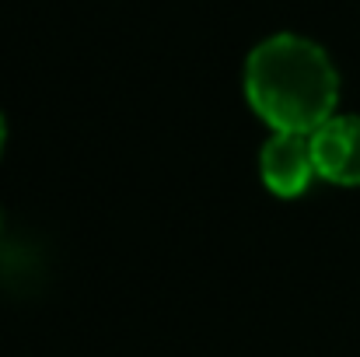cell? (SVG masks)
<instances>
[{"instance_id": "obj_3", "label": "cell", "mask_w": 360, "mask_h": 357, "mask_svg": "<svg viewBox=\"0 0 360 357\" xmlns=\"http://www.w3.org/2000/svg\"><path fill=\"white\" fill-rule=\"evenodd\" d=\"M319 179L333 186H360V116L336 113L311 133Z\"/></svg>"}, {"instance_id": "obj_2", "label": "cell", "mask_w": 360, "mask_h": 357, "mask_svg": "<svg viewBox=\"0 0 360 357\" xmlns=\"http://www.w3.org/2000/svg\"><path fill=\"white\" fill-rule=\"evenodd\" d=\"M259 175H262V186L276 200L304 196L311 179H319L315 158H311V137H304V133H269V140L259 151Z\"/></svg>"}, {"instance_id": "obj_4", "label": "cell", "mask_w": 360, "mask_h": 357, "mask_svg": "<svg viewBox=\"0 0 360 357\" xmlns=\"http://www.w3.org/2000/svg\"><path fill=\"white\" fill-rule=\"evenodd\" d=\"M4 147H7V119L0 113V154H4Z\"/></svg>"}, {"instance_id": "obj_1", "label": "cell", "mask_w": 360, "mask_h": 357, "mask_svg": "<svg viewBox=\"0 0 360 357\" xmlns=\"http://www.w3.org/2000/svg\"><path fill=\"white\" fill-rule=\"evenodd\" d=\"M245 102L273 133L311 137L336 116L340 70L326 46L301 32H273L255 42L241 70Z\"/></svg>"}]
</instances>
